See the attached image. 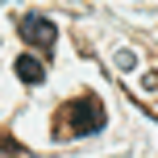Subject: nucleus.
<instances>
[{"label":"nucleus","mask_w":158,"mask_h":158,"mask_svg":"<svg viewBox=\"0 0 158 158\" xmlns=\"http://www.w3.org/2000/svg\"><path fill=\"white\" fill-rule=\"evenodd\" d=\"M17 33H21L33 50H54V38H58L54 21H50V17H42V13H25L21 21H17Z\"/></svg>","instance_id":"f03ea898"},{"label":"nucleus","mask_w":158,"mask_h":158,"mask_svg":"<svg viewBox=\"0 0 158 158\" xmlns=\"http://www.w3.org/2000/svg\"><path fill=\"white\" fill-rule=\"evenodd\" d=\"M67 129H71L75 137L100 133V129H104V104L96 100L92 92H87V96H75V100L67 104Z\"/></svg>","instance_id":"f257e3e1"},{"label":"nucleus","mask_w":158,"mask_h":158,"mask_svg":"<svg viewBox=\"0 0 158 158\" xmlns=\"http://www.w3.org/2000/svg\"><path fill=\"white\" fill-rule=\"evenodd\" d=\"M13 71H17V79H21V83H42V79H46V67H42V58H33V54H21L13 63Z\"/></svg>","instance_id":"7ed1b4c3"}]
</instances>
